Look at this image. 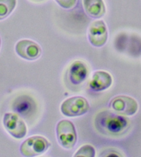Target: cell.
<instances>
[{
    "label": "cell",
    "instance_id": "obj_1",
    "mask_svg": "<svg viewBox=\"0 0 141 157\" xmlns=\"http://www.w3.org/2000/svg\"><path fill=\"white\" fill-rule=\"evenodd\" d=\"M94 124L100 133L110 136H120L129 130L130 120L119 113L104 111L97 113Z\"/></svg>",
    "mask_w": 141,
    "mask_h": 157
},
{
    "label": "cell",
    "instance_id": "obj_2",
    "mask_svg": "<svg viewBox=\"0 0 141 157\" xmlns=\"http://www.w3.org/2000/svg\"><path fill=\"white\" fill-rule=\"evenodd\" d=\"M56 134L59 143L65 149H72L77 142L75 126L69 121H59L56 127Z\"/></svg>",
    "mask_w": 141,
    "mask_h": 157
},
{
    "label": "cell",
    "instance_id": "obj_3",
    "mask_svg": "<svg viewBox=\"0 0 141 157\" xmlns=\"http://www.w3.org/2000/svg\"><path fill=\"white\" fill-rule=\"evenodd\" d=\"M90 109L89 102L82 96H74L64 101L61 105V112L68 117H76L87 113Z\"/></svg>",
    "mask_w": 141,
    "mask_h": 157
},
{
    "label": "cell",
    "instance_id": "obj_4",
    "mask_svg": "<svg viewBox=\"0 0 141 157\" xmlns=\"http://www.w3.org/2000/svg\"><path fill=\"white\" fill-rule=\"evenodd\" d=\"M49 146V142L44 137L34 136L24 140L21 145L20 151L24 156H35L44 153Z\"/></svg>",
    "mask_w": 141,
    "mask_h": 157
},
{
    "label": "cell",
    "instance_id": "obj_5",
    "mask_svg": "<svg viewBox=\"0 0 141 157\" xmlns=\"http://www.w3.org/2000/svg\"><path fill=\"white\" fill-rule=\"evenodd\" d=\"M3 123L7 132L15 139H21L26 135V124L20 116L16 113H6L4 116Z\"/></svg>",
    "mask_w": 141,
    "mask_h": 157
},
{
    "label": "cell",
    "instance_id": "obj_6",
    "mask_svg": "<svg viewBox=\"0 0 141 157\" xmlns=\"http://www.w3.org/2000/svg\"><path fill=\"white\" fill-rule=\"evenodd\" d=\"M110 107L119 114L132 116L137 112L138 105L135 99L127 96H118L110 102Z\"/></svg>",
    "mask_w": 141,
    "mask_h": 157
},
{
    "label": "cell",
    "instance_id": "obj_7",
    "mask_svg": "<svg viewBox=\"0 0 141 157\" xmlns=\"http://www.w3.org/2000/svg\"><path fill=\"white\" fill-rule=\"evenodd\" d=\"M88 38L91 44L96 47H101L106 44L108 32L104 21L97 20L91 24L88 30Z\"/></svg>",
    "mask_w": 141,
    "mask_h": 157
},
{
    "label": "cell",
    "instance_id": "obj_8",
    "mask_svg": "<svg viewBox=\"0 0 141 157\" xmlns=\"http://www.w3.org/2000/svg\"><path fill=\"white\" fill-rule=\"evenodd\" d=\"M15 51L19 56L27 60H35L39 58L42 54L39 44L29 40L19 41L15 46Z\"/></svg>",
    "mask_w": 141,
    "mask_h": 157
},
{
    "label": "cell",
    "instance_id": "obj_9",
    "mask_svg": "<svg viewBox=\"0 0 141 157\" xmlns=\"http://www.w3.org/2000/svg\"><path fill=\"white\" fill-rule=\"evenodd\" d=\"M89 71L86 64L82 61H75L71 64L69 70L70 82L74 85H79L88 76Z\"/></svg>",
    "mask_w": 141,
    "mask_h": 157
},
{
    "label": "cell",
    "instance_id": "obj_10",
    "mask_svg": "<svg viewBox=\"0 0 141 157\" xmlns=\"http://www.w3.org/2000/svg\"><path fill=\"white\" fill-rule=\"evenodd\" d=\"M112 84V77L109 73L97 71L93 74L89 86L94 91H102L109 88Z\"/></svg>",
    "mask_w": 141,
    "mask_h": 157
},
{
    "label": "cell",
    "instance_id": "obj_11",
    "mask_svg": "<svg viewBox=\"0 0 141 157\" xmlns=\"http://www.w3.org/2000/svg\"><path fill=\"white\" fill-rule=\"evenodd\" d=\"M13 108V110L20 116L26 118L33 113L35 109V105L31 98L27 96H21L15 100Z\"/></svg>",
    "mask_w": 141,
    "mask_h": 157
},
{
    "label": "cell",
    "instance_id": "obj_12",
    "mask_svg": "<svg viewBox=\"0 0 141 157\" xmlns=\"http://www.w3.org/2000/svg\"><path fill=\"white\" fill-rule=\"evenodd\" d=\"M83 6L89 17L98 19L104 16L106 8L102 0H83Z\"/></svg>",
    "mask_w": 141,
    "mask_h": 157
},
{
    "label": "cell",
    "instance_id": "obj_13",
    "mask_svg": "<svg viewBox=\"0 0 141 157\" xmlns=\"http://www.w3.org/2000/svg\"><path fill=\"white\" fill-rule=\"evenodd\" d=\"M17 4V0H0V20L6 18Z\"/></svg>",
    "mask_w": 141,
    "mask_h": 157
},
{
    "label": "cell",
    "instance_id": "obj_14",
    "mask_svg": "<svg viewBox=\"0 0 141 157\" xmlns=\"http://www.w3.org/2000/svg\"><path fill=\"white\" fill-rule=\"evenodd\" d=\"M96 151L95 149L90 145H85L81 147L75 154L74 156H84V157H94Z\"/></svg>",
    "mask_w": 141,
    "mask_h": 157
},
{
    "label": "cell",
    "instance_id": "obj_15",
    "mask_svg": "<svg viewBox=\"0 0 141 157\" xmlns=\"http://www.w3.org/2000/svg\"><path fill=\"white\" fill-rule=\"evenodd\" d=\"M55 2L63 9H70L75 6L77 0H55Z\"/></svg>",
    "mask_w": 141,
    "mask_h": 157
},
{
    "label": "cell",
    "instance_id": "obj_16",
    "mask_svg": "<svg viewBox=\"0 0 141 157\" xmlns=\"http://www.w3.org/2000/svg\"><path fill=\"white\" fill-rule=\"evenodd\" d=\"M34 1H36V2H40V1H42V0H34Z\"/></svg>",
    "mask_w": 141,
    "mask_h": 157
},
{
    "label": "cell",
    "instance_id": "obj_17",
    "mask_svg": "<svg viewBox=\"0 0 141 157\" xmlns=\"http://www.w3.org/2000/svg\"><path fill=\"white\" fill-rule=\"evenodd\" d=\"M0 47H1V38H0Z\"/></svg>",
    "mask_w": 141,
    "mask_h": 157
}]
</instances>
